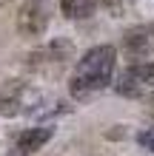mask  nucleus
Here are the masks:
<instances>
[{
    "label": "nucleus",
    "mask_w": 154,
    "mask_h": 156,
    "mask_svg": "<svg viewBox=\"0 0 154 156\" xmlns=\"http://www.w3.org/2000/svg\"><path fill=\"white\" fill-rule=\"evenodd\" d=\"M114 66H117L114 45H94L92 51L83 54V60L77 62L74 74H71V94L80 99V97H88L94 91L106 88L111 82Z\"/></svg>",
    "instance_id": "nucleus-1"
},
{
    "label": "nucleus",
    "mask_w": 154,
    "mask_h": 156,
    "mask_svg": "<svg viewBox=\"0 0 154 156\" xmlns=\"http://www.w3.org/2000/svg\"><path fill=\"white\" fill-rule=\"evenodd\" d=\"M117 94L123 97H143L146 91L154 88V62L148 60H137L134 66H129L114 82Z\"/></svg>",
    "instance_id": "nucleus-2"
},
{
    "label": "nucleus",
    "mask_w": 154,
    "mask_h": 156,
    "mask_svg": "<svg viewBox=\"0 0 154 156\" xmlns=\"http://www.w3.org/2000/svg\"><path fill=\"white\" fill-rule=\"evenodd\" d=\"M49 26V12L43 0H23L17 9V31L23 37H40Z\"/></svg>",
    "instance_id": "nucleus-3"
},
{
    "label": "nucleus",
    "mask_w": 154,
    "mask_h": 156,
    "mask_svg": "<svg viewBox=\"0 0 154 156\" xmlns=\"http://www.w3.org/2000/svg\"><path fill=\"white\" fill-rule=\"evenodd\" d=\"M123 51L134 60H143L154 51V26H134L123 34Z\"/></svg>",
    "instance_id": "nucleus-4"
},
{
    "label": "nucleus",
    "mask_w": 154,
    "mask_h": 156,
    "mask_svg": "<svg viewBox=\"0 0 154 156\" xmlns=\"http://www.w3.org/2000/svg\"><path fill=\"white\" fill-rule=\"evenodd\" d=\"M49 139H51L49 128H32V131H23L20 136H17V151H20V153H34V151H40Z\"/></svg>",
    "instance_id": "nucleus-5"
},
{
    "label": "nucleus",
    "mask_w": 154,
    "mask_h": 156,
    "mask_svg": "<svg viewBox=\"0 0 154 156\" xmlns=\"http://www.w3.org/2000/svg\"><path fill=\"white\" fill-rule=\"evenodd\" d=\"M100 6V0H60V9L69 20H86Z\"/></svg>",
    "instance_id": "nucleus-6"
},
{
    "label": "nucleus",
    "mask_w": 154,
    "mask_h": 156,
    "mask_svg": "<svg viewBox=\"0 0 154 156\" xmlns=\"http://www.w3.org/2000/svg\"><path fill=\"white\" fill-rule=\"evenodd\" d=\"M103 6L111 12L114 17H120V12H123V6H126V0H103Z\"/></svg>",
    "instance_id": "nucleus-7"
},
{
    "label": "nucleus",
    "mask_w": 154,
    "mask_h": 156,
    "mask_svg": "<svg viewBox=\"0 0 154 156\" xmlns=\"http://www.w3.org/2000/svg\"><path fill=\"white\" fill-rule=\"evenodd\" d=\"M140 145L143 148H148L154 153V131H146V133H140Z\"/></svg>",
    "instance_id": "nucleus-8"
},
{
    "label": "nucleus",
    "mask_w": 154,
    "mask_h": 156,
    "mask_svg": "<svg viewBox=\"0 0 154 156\" xmlns=\"http://www.w3.org/2000/svg\"><path fill=\"white\" fill-rule=\"evenodd\" d=\"M6 3H9V0H0V6H6Z\"/></svg>",
    "instance_id": "nucleus-9"
}]
</instances>
